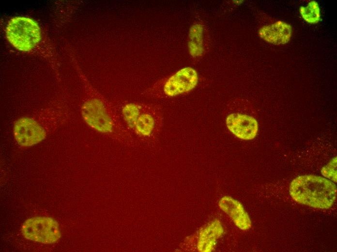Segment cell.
<instances>
[{"label":"cell","instance_id":"obj_1","mask_svg":"<svg viewBox=\"0 0 337 252\" xmlns=\"http://www.w3.org/2000/svg\"><path fill=\"white\" fill-rule=\"evenodd\" d=\"M88 87L81 108L85 123L93 130L125 144L135 142V137L124 124L117 109Z\"/></svg>","mask_w":337,"mask_h":252},{"label":"cell","instance_id":"obj_2","mask_svg":"<svg viewBox=\"0 0 337 252\" xmlns=\"http://www.w3.org/2000/svg\"><path fill=\"white\" fill-rule=\"evenodd\" d=\"M124 124L135 137L152 141L160 133L163 113L158 105L136 102L123 103L117 109Z\"/></svg>","mask_w":337,"mask_h":252},{"label":"cell","instance_id":"obj_3","mask_svg":"<svg viewBox=\"0 0 337 252\" xmlns=\"http://www.w3.org/2000/svg\"><path fill=\"white\" fill-rule=\"evenodd\" d=\"M289 191L296 202L316 208H330L337 197V186L334 182L311 174L294 179L290 184Z\"/></svg>","mask_w":337,"mask_h":252},{"label":"cell","instance_id":"obj_4","mask_svg":"<svg viewBox=\"0 0 337 252\" xmlns=\"http://www.w3.org/2000/svg\"><path fill=\"white\" fill-rule=\"evenodd\" d=\"M198 82L197 70L192 67H185L157 81L142 94L155 99L171 98L190 92Z\"/></svg>","mask_w":337,"mask_h":252},{"label":"cell","instance_id":"obj_5","mask_svg":"<svg viewBox=\"0 0 337 252\" xmlns=\"http://www.w3.org/2000/svg\"><path fill=\"white\" fill-rule=\"evenodd\" d=\"M30 116L17 119L13 126V135L17 143L22 147H30L45 140L60 121Z\"/></svg>","mask_w":337,"mask_h":252},{"label":"cell","instance_id":"obj_6","mask_svg":"<svg viewBox=\"0 0 337 252\" xmlns=\"http://www.w3.org/2000/svg\"><path fill=\"white\" fill-rule=\"evenodd\" d=\"M6 36L16 49L29 51L40 42V28L38 23L30 17L15 16L11 18L7 24Z\"/></svg>","mask_w":337,"mask_h":252},{"label":"cell","instance_id":"obj_7","mask_svg":"<svg viewBox=\"0 0 337 252\" xmlns=\"http://www.w3.org/2000/svg\"><path fill=\"white\" fill-rule=\"evenodd\" d=\"M21 231L27 239L46 244L54 243L61 237L58 222L47 217L37 216L26 220Z\"/></svg>","mask_w":337,"mask_h":252},{"label":"cell","instance_id":"obj_8","mask_svg":"<svg viewBox=\"0 0 337 252\" xmlns=\"http://www.w3.org/2000/svg\"><path fill=\"white\" fill-rule=\"evenodd\" d=\"M225 122L229 131L239 139L251 140L258 134V122L249 114L239 112H230L227 115Z\"/></svg>","mask_w":337,"mask_h":252},{"label":"cell","instance_id":"obj_9","mask_svg":"<svg viewBox=\"0 0 337 252\" xmlns=\"http://www.w3.org/2000/svg\"><path fill=\"white\" fill-rule=\"evenodd\" d=\"M258 34L260 38L267 43L274 45H284L290 41L292 28L290 24L278 20L260 28Z\"/></svg>","mask_w":337,"mask_h":252},{"label":"cell","instance_id":"obj_10","mask_svg":"<svg viewBox=\"0 0 337 252\" xmlns=\"http://www.w3.org/2000/svg\"><path fill=\"white\" fill-rule=\"evenodd\" d=\"M218 205L238 228L247 230L251 228L250 218L240 202L230 196H224L219 200Z\"/></svg>","mask_w":337,"mask_h":252},{"label":"cell","instance_id":"obj_11","mask_svg":"<svg viewBox=\"0 0 337 252\" xmlns=\"http://www.w3.org/2000/svg\"><path fill=\"white\" fill-rule=\"evenodd\" d=\"M223 226L217 219L211 221L199 232L197 242L199 252H210L213 250L217 239L223 234Z\"/></svg>","mask_w":337,"mask_h":252},{"label":"cell","instance_id":"obj_12","mask_svg":"<svg viewBox=\"0 0 337 252\" xmlns=\"http://www.w3.org/2000/svg\"><path fill=\"white\" fill-rule=\"evenodd\" d=\"M299 13L304 21L310 24L318 23L321 19V10L319 3L311 0L306 6H301Z\"/></svg>","mask_w":337,"mask_h":252},{"label":"cell","instance_id":"obj_13","mask_svg":"<svg viewBox=\"0 0 337 252\" xmlns=\"http://www.w3.org/2000/svg\"><path fill=\"white\" fill-rule=\"evenodd\" d=\"M322 175L337 182V158H332L321 170Z\"/></svg>","mask_w":337,"mask_h":252},{"label":"cell","instance_id":"obj_14","mask_svg":"<svg viewBox=\"0 0 337 252\" xmlns=\"http://www.w3.org/2000/svg\"><path fill=\"white\" fill-rule=\"evenodd\" d=\"M234 1V3H241L242 1H242V0H239V1H238V0H235V1Z\"/></svg>","mask_w":337,"mask_h":252}]
</instances>
